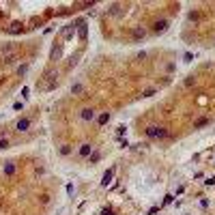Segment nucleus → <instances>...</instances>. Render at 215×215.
Returning a JSON list of instances; mask_svg holds the SVG:
<instances>
[{
	"label": "nucleus",
	"instance_id": "1",
	"mask_svg": "<svg viewBox=\"0 0 215 215\" xmlns=\"http://www.w3.org/2000/svg\"><path fill=\"white\" fill-rule=\"evenodd\" d=\"M146 136L149 138H168V131H166L164 127H155L153 125V127L146 129Z\"/></svg>",
	"mask_w": 215,
	"mask_h": 215
},
{
	"label": "nucleus",
	"instance_id": "2",
	"mask_svg": "<svg viewBox=\"0 0 215 215\" xmlns=\"http://www.w3.org/2000/svg\"><path fill=\"white\" fill-rule=\"evenodd\" d=\"M80 116H82V121H93L95 119V110L93 108H84V110H82V112H80Z\"/></svg>",
	"mask_w": 215,
	"mask_h": 215
},
{
	"label": "nucleus",
	"instance_id": "3",
	"mask_svg": "<svg viewBox=\"0 0 215 215\" xmlns=\"http://www.w3.org/2000/svg\"><path fill=\"white\" fill-rule=\"evenodd\" d=\"M28 127H30V119H19L17 125H15L17 131H28Z\"/></svg>",
	"mask_w": 215,
	"mask_h": 215
},
{
	"label": "nucleus",
	"instance_id": "4",
	"mask_svg": "<svg viewBox=\"0 0 215 215\" xmlns=\"http://www.w3.org/2000/svg\"><path fill=\"white\" fill-rule=\"evenodd\" d=\"M91 153H93V144H82L80 146V157H91Z\"/></svg>",
	"mask_w": 215,
	"mask_h": 215
},
{
	"label": "nucleus",
	"instance_id": "5",
	"mask_svg": "<svg viewBox=\"0 0 215 215\" xmlns=\"http://www.w3.org/2000/svg\"><path fill=\"white\" fill-rule=\"evenodd\" d=\"M112 176H114V168H110L106 174H103V179H101V183L108 187V183H112Z\"/></svg>",
	"mask_w": 215,
	"mask_h": 215
},
{
	"label": "nucleus",
	"instance_id": "6",
	"mask_svg": "<svg viewBox=\"0 0 215 215\" xmlns=\"http://www.w3.org/2000/svg\"><path fill=\"white\" fill-rule=\"evenodd\" d=\"M4 174H6V176L15 174V164H13V161H6V164H4Z\"/></svg>",
	"mask_w": 215,
	"mask_h": 215
},
{
	"label": "nucleus",
	"instance_id": "7",
	"mask_svg": "<svg viewBox=\"0 0 215 215\" xmlns=\"http://www.w3.org/2000/svg\"><path fill=\"white\" fill-rule=\"evenodd\" d=\"M166 28H168V22H166V19H161V22L155 24V32H164Z\"/></svg>",
	"mask_w": 215,
	"mask_h": 215
},
{
	"label": "nucleus",
	"instance_id": "8",
	"mask_svg": "<svg viewBox=\"0 0 215 215\" xmlns=\"http://www.w3.org/2000/svg\"><path fill=\"white\" fill-rule=\"evenodd\" d=\"M131 34H134V39H144V34H146V32H144V28H134Z\"/></svg>",
	"mask_w": 215,
	"mask_h": 215
},
{
	"label": "nucleus",
	"instance_id": "9",
	"mask_svg": "<svg viewBox=\"0 0 215 215\" xmlns=\"http://www.w3.org/2000/svg\"><path fill=\"white\" fill-rule=\"evenodd\" d=\"M110 121V112H101L99 114V125H106Z\"/></svg>",
	"mask_w": 215,
	"mask_h": 215
},
{
	"label": "nucleus",
	"instance_id": "10",
	"mask_svg": "<svg viewBox=\"0 0 215 215\" xmlns=\"http://www.w3.org/2000/svg\"><path fill=\"white\" fill-rule=\"evenodd\" d=\"M82 91H84V86H82V84H73V86H71V93H73V95H80Z\"/></svg>",
	"mask_w": 215,
	"mask_h": 215
},
{
	"label": "nucleus",
	"instance_id": "11",
	"mask_svg": "<svg viewBox=\"0 0 215 215\" xmlns=\"http://www.w3.org/2000/svg\"><path fill=\"white\" fill-rule=\"evenodd\" d=\"M78 26H80V37L84 39V37H86V24H84V22H80Z\"/></svg>",
	"mask_w": 215,
	"mask_h": 215
},
{
	"label": "nucleus",
	"instance_id": "12",
	"mask_svg": "<svg viewBox=\"0 0 215 215\" xmlns=\"http://www.w3.org/2000/svg\"><path fill=\"white\" fill-rule=\"evenodd\" d=\"M99 157H101V153H97V151H95V153H91V164L99 161Z\"/></svg>",
	"mask_w": 215,
	"mask_h": 215
},
{
	"label": "nucleus",
	"instance_id": "13",
	"mask_svg": "<svg viewBox=\"0 0 215 215\" xmlns=\"http://www.w3.org/2000/svg\"><path fill=\"white\" fill-rule=\"evenodd\" d=\"M206 123H209V121H206V119H198V121H196V127H204Z\"/></svg>",
	"mask_w": 215,
	"mask_h": 215
},
{
	"label": "nucleus",
	"instance_id": "14",
	"mask_svg": "<svg viewBox=\"0 0 215 215\" xmlns=\"http://www.w3.org/2000/svg\"><path fill=\"white\" fill-rule=\"evenodd\" d=\"M26 71H28V65H22V67H19V69H17V73H19V75H24Z\"/></svg>",
	"mask_w": 215,
	"mask_h": 215
},
{
	"label": "nucleus",
	"instance_id": "15",
	"mask_svg": "<svg viewBox=\"0 0 215 215\" xmlns=\"http://www.w3.org/2000/svg\"><path fill=\"white\" fill-rule=\"evenodd\" d=\"M125 134V125H119V127H116V136H123Z\"/></svg>",
	"mask_w": 215,
	"mask_h": 215
},
{
	"label": "nucleus",
	"instance_id": "16",
	"mask_svg": "<svg viewBox=\"0 0 215 215\" xmlns=\"http://www.w3.org/2000/svg\"><path fill=\"white\" fill-rule=\"evenodd\" d=\"M153 95H155L153 88H149V91H144V93H142V97H153Z\"/></svg>",
	"mask_w": 215,
	"mask_h": 215
},
{
	"label": "nucleus",
	"instance_id": "17",
	"mask_svg": "<svg viewBox=\"0 0 215 215\" xmlns=\"http://www.w3.org/2000/svg\"><path fill=\"white\" fill-rule=\"evenodd\" d=\"M6 146H9V140H6V138H4V140H0V149H6Z\"/></svg>",
	"mask_w": 215,
	"mask_h": 215
},
{
	"label": "nucleus",
	"instance_id": "18",
	"mask_svg": "<svg viewBox=\"0 0 215 215\" xmlns=\"http://www.w3.org/2000/svg\"><path fill=\"white\" fill-rule=\"evenodd\" d=\"M60 153H62V155H69V153H71V149H69V146H62Z\"/></svg>",
	"mask_w": 215,
	"mask_h": 215
},
{
	"label": "nucleus",
	"instance_id": "19",
	"mask_svg": "<svg viewBox=\"0 0 215 215\" xmlns=\"http://www.w3.org/2000/svg\"><path fill=\"white\" fill-rule=\"evenodd\" d=\"M41 202L47 204V202H50V196H47V194H45V196H41Z\"/></svg>",
	"mask_w": 215,
	"mask_h": 215
},
{
	"label": "nucleus",
	"instance_id": "20",
	"mask_svg": "<svg viewBox=\"0 0 215 215\" xmlns=\"http://www.w3.org/2000/svg\"><path fill=\"white\" fill-rule=\"evenodd\" d=\"M170 202H172V196H170V194H168V196L164 198V204H170Z\"/></svg>",
	"mask_w": 215,
	"mask_h": 215
},
{
	"label": "nucleus",
	"instance_id": "21",
	"mask_svg": "<svg viewBox=\"0 0 215 215\" xmlns=\"http://www.w3.org/2000/svg\"><path fill=\"white\" fill-rule=\"evenodd\" d=\"M13 60H15V56H4V62H6V65H9V62H13Z\"/></svg>",
	"mask_w": 215,
	"mask_h": 215
},
{
	"label": "nucleus",
	"instance_id": "22",
	"mask_svg": "<svg viewBox=\"0 0 215 215\" xmlns=\"http://www.w3.org/2000/svg\"><path fill=\"white\" fill-rule=\"evenodd\" d=\"M101 215H112V211H110V209H103V211H101Z\"/></svg>",
	"mask_w": 215,
	"mask_h": 215
}]
</instances>
